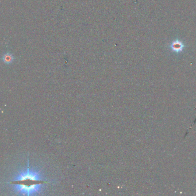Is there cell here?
I'll use <instances>...</instances> for the list:
<instances>
[{
  "instance_id": "6da1fadb",
  "label": "cell",
  "mask_w": 196,
  "mask_h": 196,
  "mask_svg": "<svg viewBox=\"0 0 196 196\" xmlns=\"http://www.w3.org/2000/svg\"><path fill=\"white\" fill-rule=\"evenodd\" d=\"M13 186L15 192L18 193V194L26 196H30L40 192L43 187L41 184H33L31 185L30 186L17 184Z\"/></svg>"
},
{
  "instance_id": "7a4b0ae2",
  "label": "cell",
  "mask_w": 196,
  "mask_h": 196,
  "mask_svg": "<svg viewBox=\"0 0 196 196\" xmlns=\"http://www.w3.org/2000/svg\"><path fill=\"white\" fill-rule=\"evenodd\" d=\"M42 178L40 173L35 170L31 171L29 167L26 168L24 171H21L19 174L14 178V181H23L31 180L33 181H41Z\"/></svg>"
},
{
  "instance_id": "3957f363",
  "label": "cell",
  "mask_w": 196,
  "mask_h": 196,
  "mask_svg": "<svg viewBox=\"0 0 196 196\" xmlns=\"http://www.w3.org/2000/svg\"><path fill=\"white\" fill-rule=\"evenodd\" d=\"M171 48L173 51L175 52L182 51L184 48V45L182 42L177 40L173 41L171 45Z\"/></svg>"
},
{
  "instance_id": "277c9868",
  "label": "cell",
  "mask_w": 196,
  "mask_h": 196,
  "mask_svg": "<svg viewBox=\"0 0 196 196\" xmlns=\"http://www.w3.org/2000/svg\"><path fill=\"white\" fill-rule=\"evenodd\" d=\"M2 60L6 64H10L14 60V57L12 54L10 53H6L5 55L2 57Z\"/></svg>"
}]
</instances>
